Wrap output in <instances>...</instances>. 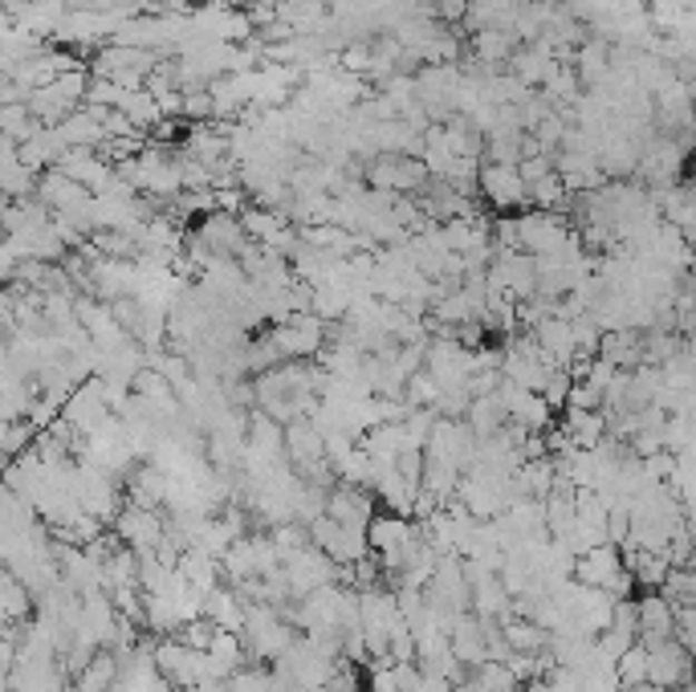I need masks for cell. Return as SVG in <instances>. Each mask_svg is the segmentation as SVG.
Listing matches in <instances>:
<instances>
[{"label": "cell", "instance_id": "1", "mask_svg": "<svg viewBox=\"0 0 696 692\" xmlns=\"http://www.w3.org/2000/svg\"><path fill=\"white\" fill-rule=\"evenodd\" d=\"M326 514H331L339 525H351V530H366V525L375 522L371 497H366V493H359V490H339V493H331V502H326Z\"/></svg>", "mask_w": 696, "mask_h": 692}, {"label": "cell", "instance_id": "2", "mask_svg": "<svg viewBox=\"0 0 696 692\" xmlns=\"http://www.w3.org/2000/svg\"><path fill=\"white\" fill-rule=\"evenodd\" d=\"M4 603H9V620H21L24 607H29V595H24V586L17 583V579L4 583Z\"/></svg>", "mask_w": 696, "mask_h": 692}]
</instances>
